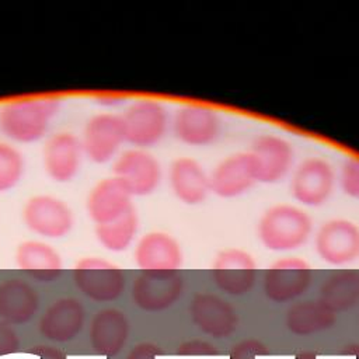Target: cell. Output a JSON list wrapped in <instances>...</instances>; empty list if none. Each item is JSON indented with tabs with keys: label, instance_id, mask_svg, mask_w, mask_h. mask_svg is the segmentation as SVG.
<instances>
[{
	"label": "cell",
	"instance_id": "cell-1",
	"mask_svg": "<svg viewBox=\"0 0 359 359\" xmlns=\"http://www.w3.org/2000/svg\"><path fill=\"white\" fill-rule=\"evenodd\" d=\"M311 217L300 208L278 203L268 208L258 222V238L272 251L302 247L311 233Z\"/></svg>",
	"mask_w": 359,
	"mask_h": 359
},
{
	"label": "cell",
	"instance_id": "cell-2",
	"mask_svg": "<svg viewBox=\"0 0 359 359\" xmlns=\"http://www.w3.org/2000/svg\"><path fill=\"white\" fill-rule=\"evenodd\" d=\"M77 289L98 303L116 300L125 290V273L115 264L101 258H84L73 269Z\"/></svg>",
	"mask_w": 359,
	"mask_h": 359
},
{
	"label": "cell",
	"instance_id": "cell-3",
	"mask_svg": "<svg viewBox=\"0 0 359 359\" xmlns=\"http://www.w3.org/2000/svg\"><path fill=\"white\" fill-rule=\"evenodd\" d=\"M313 272L307 261L285 257L272 262L262 282L265 296L275 303H287L300 297L311 285Z\"/></svg>",
	"mask_w": 359,
	"mask_h": 359
},
{
	"label": "cell",
	"instance_id": "cell-4",
	"mask_svg": "<svg viewBox=\"0 0 359 359\" xmlns=\"http://www.w3.org/2000/svg\"><path fill=\"white\" fill-rule=\"evenodd\" d=\"M184 278L178 271H142L132 283L133 303L150 313L161 311L180 299Z\"/></svg>",
	"mask_w": 359,
	"mask_h": 359
},
{
	"label": "cell",
	"instance_id": "cell-5",
	"mask_svg": "<svg viewBox=\"0 0 359 359\" xmlns=\"http://www.w3.org/2000/svg\"><path fill=\"white\" fill-rule=\"evenodd\" d=\"M212 278L222 292L231 296L245 294L254 287L257 279L254 257L241 248H224L213 261Z\"/></svg>",
	"mask_w": 359,
	"mask_h": 359
},
{
	"label": "cell",
	"instance_id": "cell-6",
	"mask_svg": "<svg viewBox=\"0 0 359 359\" xmlns=\"http://www.w3.org/2000/svg\"><path fill=\"white\" fill-rule=\"evenodd\" d=\"M189 316L199 331L216 339L230 337L238 325L236 309L215 293H196L189 303Z\"/></svg>",
	"mask_w": 359,
	"mask_h": 359
},
{
	"label": "cell",
	"instance_id": "cell-7",
	"mask_svg": "<svg viewBox=\"0 0 359 359\" xmlns=\"http://www.w3.org/2000/svg\"><path fill=\"white\" fill-rule=\"evenodd\" d=\"M318 257L331 265H345L359 257V226L348 219L323 223L316 236Z\"/></svg>",
	"mask_w": 359,
	"mask_h": 359
},
{
	"label": "cell",
	"instance_id": "cell-8",
	"mask_svg": "<svg viewBox=\"0 0 359 359\" xmlns=\"http://www.w3.org/2000/svg\"><path fill=\"white\" fill-rule=\"evenodd\" d=\"M334 168L321 157H309L296 168L290 191L293 198L306 206L323 205L334 189Z\"/></svg>",
	"mask_w": 359,
	"mask_h": 359
},
{
	"label": "cell",
	"instance_id": "cell-9",
	"mask_svg": "<svg viewBox=\"0 0 359 359\" xmlns=\"http://www.w3.org/2000/svg\"><path fill=\"white\" fill-rule=\"evenodd\" d=\"M84 323L86 310L83 303L72 296L59 297L42 313L38 331L48 341L69 342L81 332Z\"/></svg>",
	"mask_w": 359,
	"mask_h": 359
},
{
	"label": "cell",
	"instance_id": "cell-10",
	"mask_svg": "<svg viewBox=\"0 0 359 359\" xmlns=\"http://www.w3.org/2000/svg\"><path fill=\"white\" fill-rule=\"evenodd\" d=\"M248 153L255 164L257 181L266 184L280 181L293 161L290 143L280 136L269 133L255 137Z\"/></svg>",
	"mask_w": 359,
	"mask_h": 359
},
{
	"label": "cell",
	"instance_id": "cell-11",
	"mask_svg": "<svg viewBox=\"0 0 359 359\" xmlns=\"http://www.w3.org/2000/svg\"><path fill=\"white\" fill-rule=\"evenodd\" d=\"M255 182V164L248 151H238L224 157L209 177L210 191L222 198L240 196Z\"/></svg>",
	"mask_w": 359,
	"mask_h": 359
},
{
	"label": "cell",
	"instance_id": "cell-12",
	"mask_svg": "<svg viewBox=\"0 0 359 359\" xmlns=\"http://www.w3.org/2000/svg\"><path fill=\"white\" fill-rule=\"evenodd\" d=\"M130 324L126 314L115 307H105L94 314L88 328L91 349L101 356L118 355L128 342Z\"/></svg>",
	"mask_w": 359,
	"mask_h": 359
},
{
	"label": "cell",
	"instance_id": "cell-13",
	"mask_svg": "<svg viewBox=\"0 0 359 359\" xmlns=\"http://www.w3.org/2000/svg\"><path fill=\"white\" fill-rule=\"evenodd\" d=\"M122 125L128 140L137 146H151L164 136L165 109L156 101H139L128 109Z\"/></svg>",
	"mask_w": 359,
	"mask_h": 359
},
{
	"label": "cell",
	"instance_id": "cell-14",
	"mask_svg": "<svg viewBox=\"0 0 359 359\" xmlns=\"http://www.w3.org/2000/svg\"><path fill=\"white\" fill-rule=\"evenodd\" d=\"M220 132V119L210 108L184 105L174 116L175 136L189 146H206Z\"/></svg>",
	"mask_w": 359,
	"mask_h": 359
},
{
	"label": "cell",
	"instance_id": "cell-15",
	"mask_svg": "<svg viewBox=\"0 0 359 359\" xmlns=\"http://www.w3.org/2000/svg\"><path fill=\"white\" fill-rule=\"evenodd\" d=\"M135 259L142 271H178L182 264V251L174 237L153 231L139 241Z\"/></svg>",
	"mask_w": 359,
	"mask_h": 359
},
{
	"label": "cell",
	"instance_id": "cell-16",
	"mask_svg": "<svg viewBox=\"0 0 359 359\" xmlns=\"http://www.w3.org/2000/svg\"><path fill=\"white\" fill-rule=\"evenodd\" d=\"M39 297L36 290L20 278L0 283V320L10 325L25 324L36 314Z\"/></svg>",
	"mask_w": 359,
	"mask_h": 359
},
{
	"label": "cell",
	"instance_id": "cell-17",
	"mask_svg": "<svg viewBox=\"0 0 359 359\" xmlns=\"http://www.w3.org/2000/svg\"><path fill=\"white\" fill-rule=\"evenodd\" d=\"M170 185L174 195L187 205L203 202L210 191L208 174L192 157H178L171 163Z\"/></svg>",
	"mask_w": 359,
	"mask_h": 359
},
{
	"label": "cell",
	"instance_id": "cell-18",
	"mask_svg": "<svg viewBox=\"0 0 359 359\" xmlns=\"http://www.w3.org/2000/svg\"><path fill=\"white\" fill-rule=\"evenodd\" d=\"M119 181L129 192L150 194L160 181V165L156 158L144 151L130 150L122 154L116 164Z\"/></svg>",
	"mask_w": 359,
	"mask_h": 359
},
{
	"label": "cell",
	"instance_id": "cell-19",
	"mask_svg": "<svg viewBox=\"0 0 359 359\" xmlns=\"http://www.w3.org/2000/svg\"><path fill=\"white\" fill-rule=\"evenodd\" d=\"M337 321V313L321 300H304L292 304L285 316L286 328L299 337L313 335L331 328Z\"/></svg>",
	"mask_w": 359,
	"mask_h": 359
},
{
	"label": "cell",
	"instance_id": "cell-20",
	"mask_svg": "<svg viewBox=\"0 0 359 359\" xmlns=\"http://www.w3.org/2000/svg\"><path fill=\"white\" fill-rule=\"evenodd\" d=\"M21 271L39 282H52L62 272V262L56 251L38 241H27L17 251Z\"/></svg>",
	"mask_w": 359,
	"mask_h": 359
},
{
	"label": "cell",
	"instance_id": "cell-21",
	"mask_svg": "<svg viewBox=\"0 0 359 359\" xmlns=\"http://www.w3.org/2000/svg\"><path fill=\"white\" fill-rule=\"evenodd\" d=\"M334 313L345 311L359 303V271L341 269L331 273L320 287V299Z\"/></svg>",
	"mask_w": 359,
	"mask_h": 359
},
{
	"label": "cell",
	"instance_id": "cell-22",
	"mask_svg": "<svg viewBox=\"0 0 359 359\" xmlns=\"http://www.w3.org/2000/svg\"><path fill=\"white\" fill-rule=\"evenodd\" d=\"M136 230V216L129 208L125 213L114 219L109 224L105 226L100 238L109 250H123L130 243L132 236Z\"/></svg>",
	"mask_w": 359,
	"mask_h": 359
},
{
	"label": "cell",
	"instance_id": "cell-23",
	"mask_svg": "<svg viewBox=\"0 0 359 359\" xmlns=\"http://www.w3.org/2000/svg\"><path fill=\"white\" fill-rule=\"evenodd\" d=\"M341 187L349 196L359 198V158H349L344 164Z\"/></svg>",
	"mask_w": 359,
	"mask_h": 359
},
{
	"label": "cell",
	"instance_id": "cell-24",
	"mask_svg": "<svg viewBox=\"0 0 359 359\" xmlns=\"http://www.w3.org/2000/svg\"><path fill=\"white\" fill-rule=\"evenodd\" d=\"M266 353L268 348L258 339H244L233 346L230 359H255L257 356Z\"/></svg>",
	"mask_w": 359,
	"mask_h": 359
},
{
	"label": "cell",
	"instance_id": "cell-25",
	"mask_svg": "<svg viewBox=\"0 0 359 359\" xmlns=\"http://www.w3.org/2000/svg\"><path fill=\"white\" fill-rule=\"evenodd\" d=\"M177 353L187 355V356H212V355H217L219 351L213 344L208 341L192 339L181 344L177 349Z\"/></svg>",
	"mask_w": 359,
	"mask_h": 359
},
{
	"label": "cell",
	"instance_id": "cell-26",
	"mask_svg": "<svg viewBox=\"0 0 359 359\" xmlns=\"http://www.w3.org/2000/svg\"><path fill=\"white\" fill-rule=\"evenodd\" d=\"M20 348V338L10 324L0 320V356L15 352Z\"/></svg>",
	"mask_w": 359,
	"mask_h": 359
},
{
	"label": "cell",
	"instance_id": "cell-27",
	"mask_svg": "<svg viewBox=\"0 0 359 359\" xmlns=\"http://www.w3.org/2000/svg\"><path fill=\"white\" fill-rule=\"evenodd\" d=\"M160 353L161 352L157 345L151 342H142L129 351L126 359H157Z\"/></svg>",
	"mask_w": 359,
	"mask_h": 359
},
{
	"label": "cell",
	"instance_id": "cell-28",
	"mask_svg": "<svg viewBox=\"0 0 359 359\" xmlns=\"http://www.w3.org/2000/svg\"><path fill=\"white\" fill-rule=\"evenodd\" d=\"M32 353H35L39 359H66L63 351L50 345H38L34 348Z\"/></svg>",
	"mask_w": 359,
	"mask_h": 359
}]
</instances>
